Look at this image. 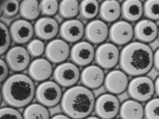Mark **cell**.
Listing matches in <instances>:
<instances>
[{
	"mask_svg": "<svg viewBox=\"0 0 159 119\" xmlns=\"http://www.w3.org/2000/svg\"><path fill=\"white\" fill-rule=\"evenodd\" d=\"M105 78L103 69L96 65L86 66L80 75V81L82 85L90 90L100 87L104 83Z\"/></svg>",
	"mask_w": 159,
	"mask_h": 119,
	"instance_id": "obj_18",
	"label": "cell"
},
{
	"mask_svg": "<svg viewBox=\"0 0 159 119\" xmlns=\"http://www.w3.org/2000/svg\"><path fill=\"white\" fill-rule=\"evenodd\" d=\"M69 44L62 39H54L46 46L45 57L51 63H64L70 56Z\"/></svg>",
	"mask_w": 159,
	"mask_h": 119,
	"instance_id": "obj_12",
	"label": "cell"
},
{
	"mask_svg": "<svg viewBox=\"0 0 159 119\" xmlns=\"http://www.w3.org/2000/svg\"><path fill=\"white\" fill-rule=\"evenodd\" d=\"M9 30L12 40L18 45L29 43L34 33V27L29 21L24 19H19L13 21Z\"/></svg>",
	"mask_w": 159,
	"mask_h": 119,
	"instance_id": "obj_14",
	"label": "cell"
},
{
	"mask_svg": "<svg viewBox=\"0 0 159 119\" xmlns=\"http://www.w3.org/2000/svg\"><path fill=\"white\" fill-rule=\"evenodd\" d=\"M100 5L96 0H84L79 6L80 16L84 20L94 19L99 13Z\"/></svg>",
	"mask_w": 159,
	"mask_h": 119,
	"instance_id": "obj_26",
	"label": "cell"
},
{
	"mask_svg": "<svg viewBox=\"0 0 159 119\" xmlns=\"http://www.w3.org/2000/svg\"><path fill=\"white\" fill-rule=\"evenodd\" d=\"M0 65H1V82L2 83L8 78L10 69L8 67V65L6 62V61L3 60L2 59L0 61Z\"/></svg>",
	"mask_w": 159,
	"mask_h": 119,
	"instance_id": "obj_35",
	"label": "cell"
},
{
	"mask_svg": "<svg viewBox=\"0 0 159 119\" xmlns=\"http://www.w3.org/2000/svg\"><path fill=\"white\" fill-rule=\"evenodd\" d=\"M143 15V4L139 0H127L121 5V16L129 22L140 21Z\"/></svg>",
	"mask_w": 159,
	"mask_h": 119,
	"instance_id": "obj_21",
	"label": "cell"
},
{
	"mask_svg": "<svg viewBox=\"0 0 159 119\" xmlns=\"http://www.w3.org/2000/svg\"><path fill=\"white\" fill-rule=\"evenodd\" d=\"M80 75L79 67L72 62L60 64L53 70L54 81L62 87L75 86L80 79Z\"/></svg>",
	"mask_w": 159,
	"mask_h": 119,
	"instance_id": "obj_6",
	"label": "cell"
},
{
	"mask_svg": "<svg viewBox=\"0 0 159 119\" xmlns=\"http://www.w3.org/2000/svg\"><path fill=\"white\" fill-rule=\"evenodd\" d=\"M31 56L27 49L21 46L11 48L6 54V62L10 70L19 73L29 68Z\"/></svg>",
	"mask_w": 159,
	"mask_h": 119,
	"instance_id": "obj_9",
	"label": "cell"
},
{
	"mask_svg": "<svg viewBox=\"0 0 159 119\" xmlns=\"http://www.w3.org/2000/svg\"><path fill=\"white\" fill-rule=\"evenodd\" d=\"M80 4L75 0H64L59 3L58 13L63 19H71L79 13Z\"/></svg>",
	"mask_w": 159,
	"mask_h": 119,
	"instance_id": "obj_27",
	"label": "cell"
},
{
	"mask_svg": "<svg viewBox=\"0 0 159 119\" xmlns=\"http://www.w3.org/2000/svg\"><path fill=\"white\" fill-rule=\"evenodd\" d=\"M59 29L58 22L50 17H41L34 23V34L39 39L43 40H52L58 34Z\"/></svg>",
	"mask_w": 159,
	"mask_h": 119,
	"instance_id": "obj_17",
	"label": "cell"
},
{
	"mask_svg": "<svg viewBox=\"0 0 159 119\" xmlns=\"http://www.w3.org/2000/svg\"><path fill=\"white\" fill-rule=\"evenodd\" d=\"M127 90L130 98L140 103L151 100L155 93L153 80L145 75L134 77L129 83Z\"/></svg>",
	"mask_w": 159,
	"mask_h": 119,
	"instance_id": "obj_4",
	"label": "cell"
},
{
	"mask_svg": "<svg viewBox=\"0 0 159 119\" xmlns=\"http://www.w3.org/2000/svg\"><path fill=\"white\" fill-rule=\"evenodd\" d=\"M134 36L133 26L126 21L115 22L109 28V40L115 45H127L133 40Z\"/></svg>",
	"mask_w": 159,
	"mask_h": 119,
	"instance_id": "obj_10",
	"label": "cell"
},
{
	"mask_svg": "<svg viewBox=\"0 0 159 119\" xmlns=\"http://www.w3.org/2000/svg\"><path fill=\"white\" fill-rule=\"evenodd\" d=\"M11 38L10 30L5 24L1 23V55L7 53L11 45Z\"/></svg>",
	"mask_w": 159,
	"mask_h": 119,
	"instance_id": "obj_32",
	"label": "cell"
},
{
	"mask_svg": "<svg viewBox=\"0 0 159 119\" xmlns=\"http://www.w3.org/2000/svg\"><path fill=\"white\" fill-rule=\"evenodd\" d=\"M129 83L128 76L124 71L114 69L105 76L103 84L108 93L116 95L124 93L127 89Z\"/></svg>",
	"mask_w": 159,
	"mask_h": 119,
	"instance_id": "obj_13",
	"label": "cell"
},
{
	"mask_svg": "<svg viewBox=\"0 0 159 119\" xmlns=\"http://www.w3.org/2000/svg\"><path fill=\"white\" fill-rule=\"evenodd\" d=\"M144 117L146 119H159V98L147 102L144 107Z\"/></svg>",
	"mask_w": 159,
	"mask_h": 119,
	"instance_id": "obj_30",
	"label": "cell"
},
{
	"mask_svg": "<svg viewBox=\"0 0 159 119\" xmlns=\"http://www.w3.org/2000/svg\"><path fill=\"white\" fill-rule=\"evenodd\" d=\"M154 68L157 71H159V48L154 53Z\"/></svg>",
	"mask_w": 159,
	"mask_h": 119,
	"instance_id": "obj_36",
	"label": "cell"
},
{
	"mask_svg": "<svg viewBox=\"0 0 159 119\" xmlns=\"http://www.w3.org/2000/svg\"><path fill=\"white\" fill-rule=\"evenodd\" d=\"M85 28L82 22L79 20L67 19L60 26L59 35L66 42H77L85 35Z\"/></svg>",
	"mask_w": 159,
	"mask_h": 119,
	"instance_id": "obj_15",
	"label": "cell"
},
{
	"mask_svg": "<svg viewBox=\"0 0 159 119\" xmlns=\"http://www.w3.org/2000/svg\"><path fill=\"white\" fill-rule=\"evenodd\" d=\"M95 98L93 91L83 85L69 87L63 94L61 108L72 119H84L94 110Z\"/></svg>",
	"mask_w": 159,
	"mask_h": 119,
	"instance_id": "obj_3",
	"label": "cell"
},
{
	"mask_svg": "<svg viewBox=\"0 0 159 119\" xmlns=\"http://www.w3.org/2000/svg\"><path fill=\"white\" fill-rule=\"evenodd\" d=\"M134 31L138 42L146 44L152 42L158 37L159 28L155 22L143 19L136 23Z\"/></svg>",
	"mask_w": 159,
	"mask_h": 119,
	"instance_id": "obj_19",
	"label": "cell"
},
{
	"mask_svg": "<svg viewBox=\"0 0 159 119\" xmlns=\"http://www.w3.org/2000/svg\"><path fill=\"white\" fill-rule=\"evenodd\" d=\"M26 49L32 57H39L45 53L46 47L42 40L34 39L27 44Z\"/></svg>",
	"mask_w": 159,
	"mask_h": 119,
	"instance_id": "obj_31",
	"label": "cell"
},
{
	"mask_svg": "<svg viewBox=\"0 0 159 119\" xmlns=\"http://www.w3.org/2000/svg\"><path fill=\"white\" fill-rule=\"evenodd\" d=\"M109 33L106 22L100 19L92 20L85 27V38L91 44L98 45L104 42L109 37Z\"/></svg>",
	"mask_w": 159,
	"mask_h": 119,
	"instance_id": "obj_16",
	"label": "cell"
},
{
	"mask_svg": "<svg viewBox=\"0 0 159 119\" xmlns=\"http://www.w3.org/2000/svg\"><path fill=\"white\" fill-rule=\"evenodd\" d=\"M98 13L100 19L105 22H116L121 15V6L117 1H105L100 5Z\"/></svg>",
	"mask_w": 159,
	"mask_h": 119,
	"instance_id": "obj_22",
	"label": "cell"
},
{
	"mask_svg": "<svg viewBox=\"0 0 159 119\" xmlns=\"http://www.w3.org/2000/svg\"><path fill=\"white\" fill-rule=\"evenodd\" d=\"M53 73V66L47 59H35L28 68L29 76L34 81L37 82L47 81Z\"/></svg>",
	"mask_w": 159,
	"mask_h": 119,
	"instance_id": "obj_20",
	"label": "cell"
},
{
	"mask_svg": "<svg viewBox=\"0 0 159 119\" xmlns=\"http://www.w3.org/2000/svg\"><path fill=\"white\" fill-rule=\"evenodd\" d=\"M158 38H159V32H158Z\"/></svg>",
	"mask_w": 159,
	"mask_h": 119,
	"instance_id": "obj_40",
	"label": "cell"
},
{
	"mask_svg": "<svg viewBox=\"0 0 159 119\" xmlns=\"http://www.w3.org/2000/svg\"><path fill=\"white\" fill-rule=\"evenodd\" d=\"M19 1L16 0H7L1 1V15L7 18H12L20 11Z\"/></svg>",
	"mask_w": 159,
	"mask_h": 119,
	"instance_id": "obj_29",
	"label": "cell"
},
{
	"mask_svg": "<svg viewBox=\"0 0 159 119\" xmlns=\"http://www.w3.org/2000/svg\"><path fill=\"white\" fill-rule=\"evenodd\" d=\"M40 7L41 14L49 17L58 12L59 3L56 0H43L40 2Z\"/></svg>",
	"mask_w": 159,
	"mask_h": 119,
	"instance_id": "obj_33",
	"label": "cell"
},
{
	"mask_svg": "<svg viewBox=\"0 0 159 119\" xmlns=\"http://www.w3.org/2000/svg\"><path fill=\"white\" fill-rule=\"evenodd\" d=\"M154 84H155V93H156L157 96L159 98V76L155 80Z\"/></svg>",
	"mask_w": 159,
	"mask_h": 119,
	"instance_id": "obj_38",
	"label": "cell"
},
{
	"mask_svg": "<svg viewBox=\"0 0 159 119\" xmlns=\"http://www.w3.org/2000/svg\"><path fill=\"white\" fill-rule=\"evenodd\" d=\"M84 119H101L98 117H94V116H91V117H88Z\"/></svg>",
	"mask_w": 159,
	"mask_h": 119,
	"instance_id": "obj_39",
	"label": "cell"
},
{
	"mask_svg": "<svg viewBox=\"0 0 159 119\" xmlns=\"http://www.w3.org/2000/svg\"><path fill=\"white\" fill-rule=\"evenodd\" d=\"M19 13L25 20H34L39 17L41 13L40 3L35 0L23 1L20 5Z\"/></svg>",
	"mask_w": 159,
	"mask_h": 119,
	"instance_id": "obj_24",
	"label": "cell"
},
{
	"mask_svg": "<svg viewBox=\"0 0 159 119\" xmlns=\"http://www.w3.org/2000/svg\"><path fill=\"white\" fill-rule=\"evenodd\" d=\"M22 115L24 119H50L48 108L39 103L30 104L25 108Z\"/></svg>",
	"mask_w": 159,
	"mask_h": 119,
	"instance_id": "obj_25",
	"label": "cell"
},
{
	"mask_svg": "<svg viewBox=\"0 0 159 119\" xmlns=\"http://www.w3.org/2000/svg\"><path fill=\"white\" fill-rule=\"evenodd\" d=\"M120 103L116 95L103 94L96 100L94 111L101 119H114L119 114Z\"/></svg>",
	"mask_w": 159,
	"mask_h": 119,
	"instance_id": "obj_7",
	"label": "cell"
},
{
	"mask_svg": "<svg viewBox=\"0 0 159 119\" xmlns=\"http://www.w3.org/2000/svg\"><path fill=\"white\" fill-rule=\"evenodd\" d=\"M143 15L152 21L159 20V0H148L143 4Z\"/></svg>",
	"mask_w": 159,
	"mask_h": 119,
	"instance_id": "obj_28",
	"label": "cell"
},
{
	"mask_svg": "<svg viewBox=\"0 0 159 119\" xmlns=\"http://www.w3.org/2000/svg\"><path fill=\"white\" fill-rule=\"evenodd\" d=\"M50 119H72L65 114H56L52 117Z\"/></svg>",
	"mask_w": 159,
	"mask_h": 119,
	"instance_id": "obj_37",
	"label": "cell"
},
{
	"mask_svg": "<svg viewBox=\"0 0 159 119\" xmlns=\"http://www.w3.org/2000/svg\"><path fill=\"white\" fill-rule=\"evenodd\" d=\"M95 50L89 42L81 41L75 43L70 51L72 62L78 66H87L95 59Z\"/></svg>",
	"mask_w": 159,
	"mask_h": 119,
	"instance_id": "obj_11",
	"label": "cell"
},
{
	"mask_svg": "<svg viewBox=\"0 0 159 119\" xmlns=\"http://www.w3.org/2000/svg\"><path fill=\"white\" fill-rule=\"evenodd\" d=\"M0 119H24L23 115L16 108L3 107L0 110Z\"/></svg>",
	"mask_w": 159,
	"mask_h": 119,
	"instance_id": "obj_34",
	"label": "cell"
},
{
	"mask_svg": "<svg viewBox=\"0 0 159 119\" xmlns=\"http://www.w3.org/2000/svg\"><path fill=\"white\" fill-rule=\"evenodd\" d=\"M62 95L61 87L55 81L41 83L36 89V100L46 108H52L61 103Z\"/></svg>",
	"mask_w": 159,
	"mask_h": 119,
	"instance_id": "obj_5",
	"label": "cell"
},
{
	"mask_svg": "<svg viewBox=\"0 0 159 119\" xmlns=\"http://www.w3.org/2000/svg\"><path fill=\"white\" fill-rule=\"evenodd\" d=\"M154 65V52L147 44L133 42L120 52L119 66L127 75L139 77L151 70Z\"/></svg>",
	"mask_w": 159,
	"mask_h": 119,
	"instance_id": "obj_1",
	"label": "cell"
},
{
	"mask_svg": "<svg viewBox=\"0 0 159 119\" xmlns=\"http://www.w3.org/2000/svg\"><path fill=\"white\" fill-rule=\"evenodd\" d=\"M34 80L25 74L17 73L8 77L1 87V97L7 106L22 108L30 105L35 97Z\"/></svg>",
	"mask_w": 159,
	"mask_h": 119,
	"instance_id": "obj_2",
	"label": "cell"
},
{
	"mask_svg": "<svg viewBox=\"0 0 159 119\" xmlns=\"http://www.w3.org/2000/svg\"><path fill=\"white\" fill-rule=\"evenodd\" d=\"M119 115L121 119H143L144 107L131 99L125 100L120 106Z\"/></svg>",
	"mask_w": 159,
	"mask_h": 119,
	"instance_id": "obj_23",
	"label": "cell"
},
{
	"mask_svg": "<svg viewBox=\"0 0 159 119\" xmlns=\"http://www.w3.org/2000/svg\"><path fill=\"white\" fill-rule=\"evenodd\" d=\"M120 55L117 45L112 43H104L96 49L95 61L102 69H112L119 63Z\"/></svg>",
	"mask_w": 159,
	"mask_h": 119,
	"instance_id": "obj_8",
	"label": "cell"
}]
</instances>
